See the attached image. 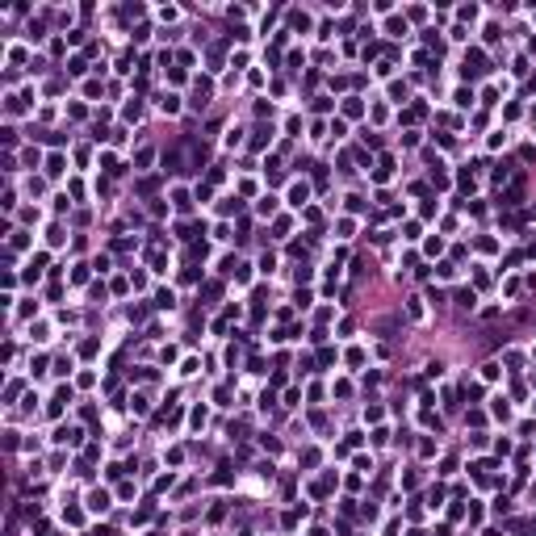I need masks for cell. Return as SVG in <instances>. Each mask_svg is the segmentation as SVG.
<instances>
[{"instance_id": "6da1fadb", "label": "cell", "mask_w": 536, "mask_h": 536, "mask_svg": "<svg viewBox=\"0 0 536 536\" xmlns=\"http://www.w3.org/2000/svg\"><path fill=\"white\" fill-rule=\"evenodd\" d=\"M88 507H93V511H105V507H109V494H105V490H93V494H88Z\"/></svg>"}]
</instances>
